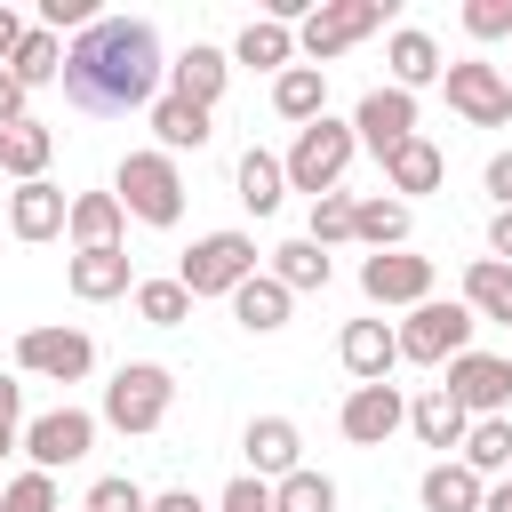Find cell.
Returning <instances> with one entry per match:
<instances>
[{
  "label": "cell",
  "instance_id": "37",
  "mask_svg": "<svg viewBox=\"0 0 512 512\" xmlns=\"http://www.w3.org/2000/svg\"><path fill=\"white\" fill-rule=\"evenodd\" d=\"M272 512H336V480L328 472H288V480H272Z\"/></svg>",
  "mask_w": 512,
  "mask_h": 512
},
{
  "label": "cell",
  "instance_id": "32",
  "mask_svg": "<svg viewBox=\"0 0 512 512\" xmlns=\"http://www.w3.org/2000/svg\"><path fill=\"white\" fill-rule=\"evenodd\" d=\"M272 280H280L288 296L328 288V248H320V240H288V248H272Z\"/></svg>",
  "mask_w": 512,
  "mask_h": 512
},
{
  "label": "cell",
  "instance_id": "49",
  "mask_svg": "<svg viewBox=\"0 0 512 512\" xmlns=\"http://www.w3.org/2000/svg\"><path fill=\"white\" fill-rule=\"evenodd\" d=\"M8 448H24V424H16V416H0V456H8Z\"/></svg>",
  "mask_w": 512,
  "mask_h": 512
},
{
  "label": "cell",
  "instance_id": "46",
  "mask_svg": "<svg viewBox=\"0 0 512 512\" xmlns=\"http://www.w3.org/2000/svg\"><path fill=\"white\" fill-rule=\"evenodd\" d=\"M488 192H496V208H512V152L488 160Z\"/></svg>",
  "mask_w": 512,
  "mask_h": 512
},
{
  "label": "cell",
  "instance_id": "34",
  "mask_svg": "<svg viewBox=\"0 0 512 512\" xmlns=\"http://www.w3.org/2000/svg\"><path fill=\"white\" fill-rule=\"evenodd\" d=\"M352 240H368L376 256H384V248H408V200H360Z\"/></svg>",
  "mask_w": 512,
  "mask_h": 512
},
{
  "label": "cell",
  "instance_id": "27",
  "mask_svg": "<svg viewBox=\"0 0 512 512\" xmlns=\"http://www.w3.org/2000/svg\"><path fill=\"white\" fill-rule=\"evenodd\" d=\"M440 176H448V160H440L432 136H416V144H400V152L384 160V184L408 192V200H416V192H440Z\"/></svg>",
  "mask_w": 512,
  "mask_h": 512
},
{
  "label": "cell",
  "instance_id": "17",
  "mask_svg": "<svg viewBox=\"0 0 512 512\" xmlns=\"http://www.w3.org/2000/svg\"><path fill=\"white\" fill-rule=\"evenodd\" d=\"M64 280H72V296H80V304H104V296H136V272H128V248H80Z\"/></svg>",
  "mask_w": 512,
  "mask_h": 512
},
{
  "label": "cell",
  "instance_id": "3",
  "mask_svg": "<svg viewBox=\"0 0 512 512\" xmlns=\"http://www.w3.org/2000/svg\"><path fill=\"white\" fill-rule=\"evenodd\" d=\"M176 408V376L160 360H128L112 384H104V424L112 432H160Z\"/></svg>",
  "mask_w": 512,
  "mask_h": 512
},
{
  "label": "cell",
  "instance_id": "18",
  "mask_svg": "<svg viewBox=\"0 0 512 512\" xmlns=\"http://www.w3.org/2000/svg\"><path fill=\"white\" fill-rule=\"evenodd\" d=\"M336 352H344V368H352L360 384H384L392 360H400V328H384V320H352V328L336 336Z\"/></svg>",
  "mask_w": 512,
  "mask_h": 512
},
{
  "label": "cell",
  "instance_id": "7",
  "mask_svg": "<svg viewBox=\"0 0 512 512\" xmlns=\"http://www.w3.org/2000/svg\"><path fill=\"white\" fill-rule=\"evenodd\" d=\"M368 32H384V0H320V8L296 24V48L328 72V64H336L344 48H360Z\"/></svg>",
  "mask_w": 512,
  "mask_h": 512
},
{
  "label": "cell",
  "instance_id": "35",
  "mask_svg": "<svg viewBox=\"0 0 512 512\" xmlns=\"http://www.w3.org/2000/svg\"><path fill=\"white\" fill-rule=\"evenodd\" d=\"M136 320L144 328H184L192 320V288L184 280H136Z\"/></svg>",
  "mask_w": 512,
  "mask_h": 512
},
{
  "label": "cell",
  "instance_id": "50",
  "mask_svg": "<svg viewBox=\"0 0 512 512\" xmlns=\"http://www.w3.org/2000/svg\"><path fill=\"white\" fill-rule=\"evenodd\" d=\"M480 512H512V480H496V488H488V504H480Z\"/></svg>",
  "mask_w": 512,
  "mask_h": 512
},
{
  "label": "cell",
  "instance_id": "40",
  "mask_svg": "<svg viewBox=\"0 0 512 512\" xmlns=\"http://www.w3.org/2000/svg\"><path fill=\"white\" fill-rule=\"evenodd\" d=\"M80 512H152V496L136 488V480H120V472H104L96 488H88V504Z\"/></svg>",
  "mask_w": 512,
  "mask_h": 512
},
{
  "label": "cell",
  "instance_id": "24",
  "mask_svg": "<svg viewBox=\"0 0 512 512\" xmlns=\"http://www.w3.org/2000/svg\"><path fill=\"white\" fill-rule=\"evenodd\" d=\"M288 304H296V296H288L272 272H256V280H240V288H232V320H240L248 336H272V328H288Z\"/></svg>",
  "mask_w": 512,
  "mask_h": 512
},
{
  "label": "cell",
  "instance_id": "41",
  "mask_svg": "<svg viewBox=\"0 0 512 512\" xmlns=\"http://www.w3.org/2000/svg\"><path fill=\"white\" fill-rule=\"evenodd\" d=\"M464 32L472 40H512V0H464Z\"/></svg>",
  "mask_w": 512,
  "mask_h": 512
},
{
  "label": "cell",
  "instance_id": "11",
  "mask_svg": "<svg viewBox=\"0 0 512 512\" xmlns=\"http://www.w3.org/2000/svg\"><path fill=\"white\" fill-rule=\"evenodd\" d=\"M440 88H448V112H464L472 128H504V120H512L504 64H448V72H440Z\"/></svg>",
  "mask_w": 512,
  "mask_h": 512
},
{
  "label": "cell",
  "instance_id": "51",
  "mask_svg": "<svg viewBox=\"0 0 512 512\" xmlns=\"http://www.w3.org/2000/svg\"><path fill=\"white\" fill-rule=\"evenodd\" d=\"M504 88H512V64H504Z\"/></svg>",
  "mask_w": 512,
  "mask_h": 512
},
{
  "label": "cell",
  "instance_id": "33",
  "mask_svg": "<svg viewBox=\"0 0 512 512\" xmlns=\"http://www.w3.org/2000/svg\"><path fill=\"white\" fill-rule=\"evenodd\" d=\"M24 88H48V80H64V40L48 32V24H32L24 32V48H16V64H8Z\"/></svg>",
  "mask_w": 512,
  "mask_h": 512
},
{
  "label": "cell",
  "instance_id": "42",
  "mask_svg": "<svg viewBox=\"0 0 512 512\" xmlns=\"http://www.w3.org/2000/svg\"><path fill=\"white\" fill-rule=\"evenodd\" d=\"M216 512H272V480H256V472H240L232 488H224V504Z\"/></svg>",
  "mask_w": 512,
  "mask_h": 512
},
{
  "label": "cell",
  "instance_id": "20",
  "mask_svg": "<svg viewBox=\"0 0 512 512\" xmlns=\"http://www.w3.org/2000/svg\"><path fill=\"white\" fill-rule=\"evenodd\" d=\"M384 64H392V88H408V96H416V88H432V80L448 72V64H440V40H432V32H416V24H400V32L384 40Z\"/></svg>",
  "mask_w": 512,
  "mask_h": 512
},
{
  "label": "cell",
  "instance_id": "19",
  "mask_svg": "<svg viewBox=\"0 0 512 512\" xmlns=\"http://www.w3.org/2000/svg\"><path fill=\"white\" fill-rule=\"evenodd\" d=\"M240 448H248V472H256V480H288V472H304V456H296L304 440H296L288 416H256Z\"/></svg>",
  "mask_w": 512,
  "mask_h": 512
},
{
  "label": "cell",
  "instance_id": "13",
  "mask_svg": "<svg viewBox=\"0 0 512 512\" xmlns=\"http://www.w3.org/2000/svg\"><path fill=\"white\" fill-rule=\"evenodd\" d=\"M360 288H368V304H432V256H408V248H384V256H368L360 264Z\"/></svg>",
  "mask_w": 512,
  "mask_h": 512
},
{
  "label": "cell",
  "instance_id": "8",
  "mask_svg": "<svg viewBox=\"0 0 512 512\" xmlns=\"http://www.w3.org/2000/svg\"><path fill=\"white\" fill-rule=\"evenodd\" d=\"M16 368L24 376H48V384H80L96 368V344L80 328H24L16 336Z\"/></svg>",
  "mask_w": 512,
  "mask_h": 512
},
{
  "label": "cell",
  "instance_id": "36",
  "mask_svg": "<svg viewBox=\"0 0 512 512\" xmlns=\"http://www.w3.org/2000/svg\"><path fill=\"white\" fill-rule=\"evenodd\" d=\"M464 464H472L480 480L512 472V424H504V416H480V424L464 432Z\"/></svg>",
  "mask_w": 512,
  "mask_h": 512
},
{
  "label": "cell",
  "instance_id": "23",
  "mask_svg": "<svg viewBox=\"0 0 512 512\" xmlns=\"http://www.w3.org/2000/svg\"><path fill=\"white\" fill-rule=\"evenodd\" d=\"M272 112L296 120V128H312V120L328 112V72H320V64H288V72L272 80Z\"/></svg>",
  "mask_w": 512,
  "mask_h": 512
},
{
  "label": "cell",
  "instance_id": "31",
  "mask_svg": "<svg viewBox=\"0 0 512 512\" xmlns=\"http://www.w3.org/2000/svg\"><path fill=\"white\" fill-rule=\"evenodd\" d=\"M280 200H288V168L248 144V152H240V208H248V216H272Z\"/></svg>",
  "mask_w": 512,
  "mask_h": 512
},
{
  "label": "cell",
  "instance_id": "2",
  "mask_svg": "<svg viewBox=\"0 0 512 512\" xmlns=\"http://www.w3.org/2000/svg\"><path fill=\"white\" fill-rule=\"evenodd\" d=\"M352 152H360L352 120H328V112H320L312 128H296V144H288V160H280V168H288V192H312V200L336 192L344 168H352Z\"/></svg>",
  "mask_w": 512,
  "mask_h": 512
},
{
  "label": "cell",
  "instance_id": "47",
  "mask_svg": "<svg viewBox=\"0 0 512 512\" xmlns=\"http://www.w3.org/2000/svg\"><path fill=\"white\" fill-rule=\"evenodd\" d=\"M152 512H200V496H192V488H160V496H152Z\"/></svg>",
  "mask_w": 512,
  "mask_h": 512
},
{
  "label": "cell",
  "instance_id": "39",
  "mask_svg": "<svg viewBox=\"0 0 512 512\" xmlns=\"http://www.w3.org/2000/svg\"><path fill=\"white\" fill-rule=\"evenodd\" d=\"M0 512H64L56 504V472H16L0 488Z\"/></svg>",
  "mask_w": 512,
  "mask_h": 512
},
{
  "label": "cell",
  "instance_id": "26",
  "mask_svg": "<svg viewBox=\"0 0 512 512\" xmlns=\"http://www.w3.org/2000/svg\"><path fill=\"white\" fill-rule=\"evenodd\" d=\"M48 152H56V136H48L40 120H16V128H0V176H16V184H40Z\"/></svg>",
  "mask_w": 512,
  "mask_h": 512
},
{
  "label": "cell",
  "instance_id": "25",
  "mask_svg": "<svg viewBox=\"0 0 512 512\" xmlns=\"http://www.w3.org/2000/svg\"><path fill=\"white\" fill-rule=\"evenodd\" d=\"M464 304H472V320H504V328H512V264L472 256V264H464Z\"/></svg>",
  "mask_w": 512,
  "mask_h": 512
},
{
  "label": "cell",
  "instance_id": "10",
  "mask_svg": "<svg viewBox=\"0 0 512 512\" xmlns=\"http://www.w3.org/2000/svg\"><path fill=\"white\" fill-rule=\"evenodd\" d=\"M448 400L480 424V416H504V400H512V360L504 352H456L448 360Z\"/></svg>",
  "mask_w": 512,
  "mask_h": 512
},
{
  "label": "cell",
  "instance_id": "9",
  "mask_svg": "<svg viewBox=\"0 0 512 512\" xmlns=\"http://www.w3.org/2000/svg\"><path fill=\"white\" fill-rule=\"evenodd\" d=\"M88 448H96V416H88V408H48V416L24 424V456H32V472H64V464H80Z\"/></svg>",
  "mask_w": 512,
  "mask_h": 512
},
{
  "label": "cell",
  "instance_id": "21",
  "mask_svg": "<svg viewBox=\"0 0 512 512\" xmlns=\"http://www.w3.org/2000/svg\"><path fill=\"white\" fill-rule=\"evenodd\" d=\"M416 496H424V512H480V504H488V480H480L464 456H440Z\"/></svg>",
  "mask_w": 512,
  "mask_h": 512
},
{
  "label": "cell",
  "instance_id": "44",
  "mask_svg": "<svg viewBox=\"0 0 512 512\" xmlns=\"http://www.w3.org/2000/svg\"><path fill=\"white\" fill-rule=\"evenodd\" d=\"M24 32H32V24H24L16 8H0V72L16 64V48H24Z\"/></svg>",
  "mask_w": 512,
  "mask_h": 512
},
{
  "label": "cell",
  "instance_id": "14",
  "mask_svg": "<svg viewBox=\"0 0 512 512\" xmlns=\"http://www.w3.org/2000/svg\"><path fill=\"white\" fill-rule=\"evenodd\" d=\"M336 424H344V440H352V448H384V440L408 424V400H400L392 384H352V392H344V408H336Z\"/></svg>",
  "mask_w": 512,
  "mask_h": 512
},
{
  "label": "cell",
  "instance_id": "1",
  "mask_svg": "<svg viewBox=\"0 0 512 512\" xmlns=\"http://www.w3.org/2000/svg\"><path fill=\"white\" fill-rule=\"evenodd\" d=\"M160 32L144 16H96L72 48H64V104L72 112H96V120H120L136 104H160Z\"/></svg>",
  "mask_w": 512,
  "mask_h": 512
},
{
  "label": "cell",
  "instance_id": "43",
  "mask_svg": "<svg viewBox=\"0 0 512 512\" xmlns=\"http://www.w3.org/2000/svg\"><path fill=\"white\" fill-rule=\"evenodd\" d=\"M24 96H32V88H24L16 72H0V128H16V120H32V112H24Z\"/></svg>",
  "mask_w": 512,
  "mask_h": 512
},
{
  "label": "cell",
  "instance_id": "4",
  "mask_svg": "<svg viewBox=\"0 0 512 512\" xmlns=\"http://www.w3.org/2000/svg\"><path fill=\"white\" fill-rule=\"evenodd\" d=\"M112 200L136 216V224H176L184 216V176L168 152H128L120 176H112Z\"/></svg>",
  "mask_w": 512,
  "mask_h": 512
},
{
  "label": "cell",
  "instance_id": "6",
  "mask_svg": "<svg viewBox=\"0 0 512 512\" xmlns=\"http://www.w3.org/2000/svg\"><path fill=\"white\" fill-rule=\"evenodd\" d=\"M472 328H480V320H472L464 296H456V304L432 296V304H416V312L400 320V360H416V368H448L456 352H472Z\"/></svg>",
  "mask_w": 512,
  "mask_h": 512
},
{
  "label": "cell",
  "instance_id": "5",
  "mask_svg": "<svg viewBox=\"0 0 512 512\" xmlns=\"http://www.w3.org/2000/svg\"><path fill=\"white\" fill-rule=\"evenodd\" d=\"M176 280L192 288V304H200V296H232L240 280H256V240H248V232H200V240L184 248Z\"/></svg>",
  "mask_w": 512,
  "mask_h": 512
},
{
  "label": "cell",
  "instance_id": "48",
  "mask_svg": "<svg viewBox=\"0 0 512 512\" xmlns=\"http://www.w3.org/2000/svg\"><path fill=\"white\" fill-rule=\"evenodd\" d=\"M0 416H24V384L16 376H0Z\"/></svg>",
  "mask_w": 512,
  "mask_h": 512
},
{
  "label": "cell",
  "instance_id": "16",
  "mask_svg": "<svg viewBox=\"0 0 512 512\" xmlns=\"http://www.w3.org/2000/svg\"><path fill=\"white\" fill-rule=\"evenodd\" d=\"M64 224H72V200H64V192H56L48 176H40V184H16V192H8V232H16V240H56Z\"/></svg>",
  "mask_w": 512,
  "mask_h": 512
},
{
  "label": "cell",
  "instance_id": "38",
  "mask_svg": "<svg viewBox=\"0 0 512 512\" xmlns=\"http://www.w3.org/2000/svg\"><path fill=\"white\" fill-rule=\"evenodd\" d=\"M352 216H360V200H352V192H320V200H312V232H304V240L336 248V240H352Z\"/></svg>",
  "mask_w": 512,
  "mask_h": 512
},
{
  "label": "cell",
  "instance_id": "28",
  "mask_svg": "<svg viewBox=\"0 0 512 512\" xmlns=\"http://www.w3.org/2000/svg\"><path fill=\"white\" fill-rule=\"evenodd\" d=\"M120 224H128V208L112 192H80L64 232H72V248H120Z\"/></svg>",
  "mask_w": 512,
  "mask_h": 512
},
{
  "label": "cell",
  "instance_id": "45",
  "mask_svg": "<svg viewBox=\"0 0 512 512\" xmlns=\"http://www.w3.org/2000/svg\"><path fill=\"white\" fill-rule=\"evenodd\" d=\"M488 248H496V264H512V208L488 216Z\"/></svg>",
  "mask_w": 512,
  "mask_h": 512
},
{
  "label": "cell",
  "instance_id": "15",
  "mask_svg": "<svg viewBox=\"0 0 512 512\" xmlns=\"http://www.w3.org/2000/svg\"><path fill=\"white\" fill-rule=\"evenodd\" d=\"M224 80H232V56H224V48H200V40L168 64V96H184V104H200V112H216Z\"/></svg>",
  "mask_w": 512,
  "mask_h": 512
},
{
  "label": "cell",
  "instance_id": "29",
  "mask_svg": "<svg viewBox=\"0 0 512 512\" xmlns=\"http://www.w3.org/2000/svg\"><path fill=\"white\" fill-rule=\"evenodd\" d=\"M232 56L256 64V72H288V56H296V24H280V16H248V32H240Z\"/></svg>",
  "mask_w": 512,
  "mask_h": 512
},
{
  "label": "cell",
  "instance_id": "12",
  "mask_svg": "<svg viewBox=\"0 0 512 512\" xmlns=\"http://www.w3.org/2000/svg\"><path fill=\"white\" fill-rule=\"evenodd\" d=\"M352 136H360L376 160H392L400 144H416V96H408V88H368L360 112H352Z\"/></svg>",
  "mask_w": 512,
  "mask_h": 512
},
{
  "label": "cell",
  "instance_id": "30",
  "mask_svg": "<svg viewBox=\"0 0 512 512\" xmlns=\"http://www.w3.org/2000/svg\"><path fill=\"white\" fill-rule=\"evenodd\" d=\"M152 136H160L168 160H176V152H200V144H208V112L184 104V96H160V104H152Z\"/></svg>",
  "mask_w": 512,
  "mask_h": 512
},
{
  "label": "cell",
  "instance_id": "22",
  "mask_svg": "<svg viewBox=\"0 0 512 512\" xmlns=\"http://www.w3.org/2000/svg\"><path fill=\"white\" fill-rule=\"evenodd\" d=\"M408 432H416L424 448H464L472 416L448 400V384H432V392H416V400H408Z\"/></svg>",
  "mask_w": 512,
  "mask_h": 512
}]
</instances>
